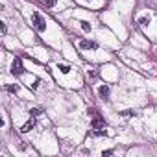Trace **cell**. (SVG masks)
I'll return each mask as SVG.
<instances>
[{
    "instance_id": "7a4b0ae2",
    "label": "cell",
    "mask_w": 157,
    "mask_h": 157,
    "mask_svg": "<svg viewBox=\"0 0 157 157\" xmlns=\"http://www.w3.org/2000/svg\"><path fill=\"white\" fill-rule=\"evenodd\" d=\"M91 115H93V122H91L93 128H94V129H104V128H105L104 118H100V117L96 115V111H94V109H91Z\"/></svg>"
},
{
    "instance_id": "6da1fadb",
    "label": "cell",
    "mask_w": 157,
    "mask_h": 157,
    "mask_svg": "<svg viewBox=\"0 0 157 157\" xmlns=\"http://www.w3.org/2000/svg\"><path fill=\"white\" fill-rule=\"evenodd\" d=\"M32 24L37 32H44L46 30V20H44V17L41 13H32Z\"/></svg>"
},
{
    "instance_id": "4fadbf2b",
    "label": "cell",
    "mask_w": 157,
    "mask_h": 157,
    "mask_svg": "<svg viewBox=\"0 0 157 157\" xmlns=\"http://www.w3.org/2000/svg\"><path fill=\"white\" fill-rule=\"evenodd\" d=\"M8 91H9V93H15L17 87H15V85H8Z\"/></svg>"
},
{
    "instance_id": "8fae6325",
    "label": "cell",
    "mask_w": 157,
    "mask_h": 157,
    "mask_svg": "<svg viewBox=\"0 0 157 157\" xmlns=\"http://www.w3.org/2000/svg\"><path fill=\"white\" fill-rule=\"evenodd\" d=\"M122 115H124V117H133V115H135V111H131V109H126V111H122Z\"/></svg>"
},
{
    "instance_id": "52a82bcc",
    "label": "cell",
    "mask_w": 157,
    "mask_h": 157,
    "mask_svg": "<svg viewBox=\"0 0 157 157\" xmlns=\"http://www.w3.org/2000/svg\"><path fill=\"white\" fill-rule=\"evenodd\" d=\"M41 4L46 6V8H54V6L57 4V0H41Z\"/></svg>"
},
{
    "instance_id": "7c38bea8",
    "label": "cell",
    "mask_w": 157,
    "mask_h": 157,
    "mask_svg": "<svg viewBox=\"0 0 157 157\" xmlns=\"http://www.w3.org/2000/svg\"><path fill=\"white\" fill-rule=\"evenodd\" d=\"M81 28L85 32H91V24H89V22H81Z\"/></svg>"
},
{
    "instance_id": "9c48e42d",
    "label": "cell",
    "mask_w": 157,
    "mask_h": 157,
    "mask_svg": "<svg viewBox=\"0 0 157 157\" xmlns=\"http://www.w3.org/2000/svg\"><path fill=\"white\" fill-rule=\"evenodd\" d=\"M139 24H141V26H148V24H150V17H141V19H139Z\"/></svg>"
},
{
    "instance_id": "5b68a950",
    "label": "cell",
    "mask_w": 157,
    "mask_h": 157,
    "mask_svg": "<svg viewBox=\"0 0 157 157\" xmlns=\"http://www.w3.org/2000/svg\"><path fill=\"white\" fill-rule=\"evenodd\" d=\"M80 46H81L83 50H87V48H96V43L87 41V39H81V41H80Z\"/></svg>"
},
{
    "instance_id": "ba28073f",
    "label": "cell",
    "mask_w": 157,
    "mask_h": 157,
    "mask_svg": "<svg viewBox=\"0 0 157 157\" xmlns=\"http://www.w3.org/2000/svg\"><path fill=\"white\" fill-rule=\"evenodd\" d=\"M57 69H59L63 74H69V72H70V67H69V65H59Z\"/></svg>"
},
{
    "instance_id": "8992f818",
    "label": "cell",
    "mask_w": 157,
    "mask_h": 157,
    "mask_svg": "<svg viewBox=\"0 0 157 157\" xmlns=\"http://www.w3.org/2000/svg\"><path fill=\"white\" fill-rule=\"evenodd\" d=\"M98 93H100V96H102L104 100H107V98H109V87H107V85H102V87L98 89Z\"/></svg>"
},
{
    "instance_id": "277c9868",
    "label": "cell",
    "mask_w": 157,
    "mask_h": 157,
    "mask_svg": "<svg viewBox=\"0 0 157 157\" xmlns=\"http://www.w3.org/2000/svg\"><path fill=\"white\" fill-rule=\"evenodd\" d=\"M33 118H35V117H32L24 126L20 128V131H22V133H28V131H32V129H33V126H35V120H33Z\"/></svg>"
},
{
    "instance_id": "30bf717a",
    "label": "cell",
    "mask_w": 157,
    "mask_h": 157,
    "mask_svg": "<svg viewBox=\"0 0 157 157\" xmlns=\"http://www.w3.org/2000/svg\"><path fill=\"white\" fill-rule=\"evenodd\" d=\"M30 115H32V117H39V115H41V111H39L37 107H33V109H30Z\"/></svg>"
},
{
    "instance_id": "3957f363",
    "label": "cell",
    "mask_w": 157,
    "mask_h": 157,
    "mask_svg": "<svg viewBox=\"0 0 157 157\" xmlns=\"http://www.w3.org/2000/svg\"><path fill=\"white\" fill-rule=\"evenodd\" d=\"M11 72L17 74V76L24 72V67H22V59H20V57H15V59H13V63H11Z\"/></svg>"
}]
</instances>
